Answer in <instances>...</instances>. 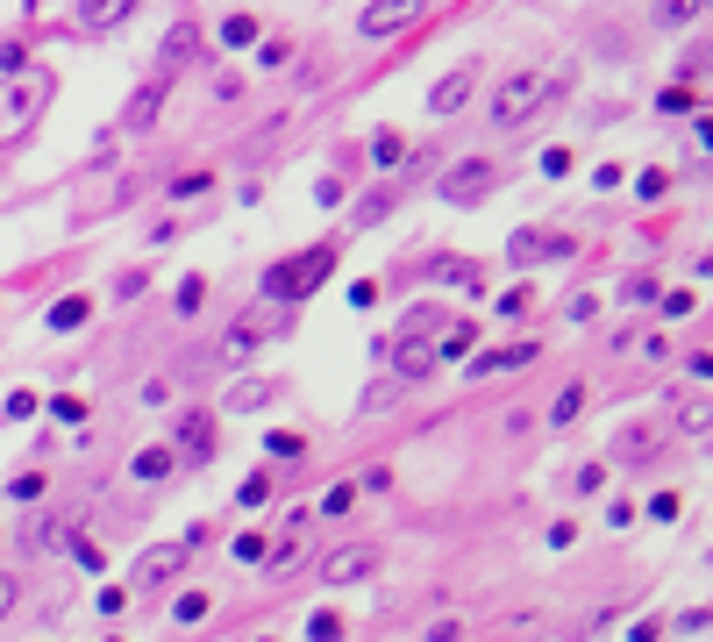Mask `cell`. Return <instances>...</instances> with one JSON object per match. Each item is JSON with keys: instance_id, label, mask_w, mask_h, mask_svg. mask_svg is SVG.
<instances>
[{"instance_id": "obj_1", "label": "cell", "mask_w": 713, "mask_h": 642, "mask_svg": "<svg viewBox=\"0 0 713 642\" xmlns=\"http://www.w3.org/2000/svg\"><path fill=\"white\" fill-rule=\"evenodd\" d=\"M542 100H557V79H542V72H507V79L493 86V129H521L528 115H536Z\"/></svg>"}, {"instance_id": "obj_2", "label": "cell", "mask_w": 713, "mask_h": 642, "mask_svg": "<svg viewBox=\"0 0 713 642\" xmlns=\"http://www.w3.org/2000/svg\"><path fill=\"white\" fill-rule=\"evenodd\" d=\"M328 271H336V250H328V243H314V250L293 257V265H271L264 271V300H300V293H314Z\"/></svg>"}, {"instance_id": "obj_3", "label": "cell", "mask_w": 713, "mask_h": 642, "mask_svg": "<svg viewBox=\"0 0 713 642\" xmlns=\"http://www.w3.org/2000/svg\"><path fill=\"white\" fill-rule=\"evenodd\" d=\"M51 107V72H29V79H14L8 94H0V143H14V136L36 129V115Z\"/></svg>"}, {"instance_id": "obj_4", "label": "cell", "mask_w": 713, "mask_h": 642, "mask_svg": "<svg viewBox=\"0 0 713 642\" xmlns=\"http://www.w3.org/2000/svg\"><path fill=\"white\" fill-rule=\"evenodd\" d=\"M414 22H429V0H364L357 36L364 43H392V36H407Z\"/></svg>"}, {"instance_id": "obj_5", "label": "cell", "mask_w": 713, "mask_h": 642, "mask_svg": "<svg viewBox=\"0 0 713 642\" xmlns=\"http://www.w3.org/2000/svg\"><path fill=\"white\" fill-rule=\"evenodd\" d=\"M671 442H678L671 421H620L614 428V457H620V464H657Z\"/></svg>"}, {"instance_id": "obj_6", "label": "cell", "mask_w": 713, "mask_h": 642, "mask_svg": "<svg viewBox=\"0 0 713 642\" xmlns=\"http://www.w3.org/2000/svg\"><path fill=\"white\" fill-rule=\"evenodd\" d=\"M378 571V543L364 535V543H336L322 557V586H357V578H371Z\"/></svg>"}, {"instance_id": "obj_7", "label": "cell", "mask_w": 713, "mask_h": 642, "mask_svg": "<svg viewBox=\"0 0 713 642\" xmlns=\"http://www.w3.org/2000/svg\"><path fill=\"white\" fill-rule=\"evenodd\" d=\"M493 186H499L493 158H464L457 172L443 179V201H450V207H478V201H485V193H493Z\"/></svg>"}, {"instance_id": "obj_8", "label": "cell", "mask_w": 713, "mask_h": 642, "mask_svg": "<svg viewBox=\"0 0 713 642\" xmlns=\"http://www.w3.org/2000/svg\"><path fill=\"white\" fill-rule=\"evenodd\" d=\"M186 557H193V543H158V549H143V557H136V592L172 586V578L186 571Z\"/></svg>"}, {"instance_id": "obj_9", "label": "cell", "mask_w": 713, "mask_h": 642, "mask_svg": "<svg viewBox=\"0 0 713 642\" xmlns=\"http://www.w3.org/2000/svg\"><path fill=\"white\" fill-rule=\"evenodd\" d=\"M193 57H201V29H193V22L164 29V43H158V79H172V72H186Z\"/></svg>"}, {"instance_id": "obj_10", "label": "cell", "mask_w": 713, "mask_h": 642, "mask_svg": "<svg viewBox=\"0 0 713 642\" xmlns=\"http://www.w3.org/2000/svg\"><path fill=\"white\" fill-rule=\"evenodd\" d=\"M257 343H264V321H257V314H242L236 329L215 343V364H250V357H257Z\"/></svg>"}, {"instance_id": "obj_11", "label": "cell", "mask_w": 713, "mask_h": 642, "mask_svg": "<svg viewBox=\"0 0 713 642\" xmlns=\"http://www.w3.org/2000/svg\"><path fill=\"white\" fill-rule=\"evenodd\" d=\"M215 421H207V415H179V428H172V450L179 457H201V464H207V457H215Z\"/></svg>"}, {"instance_id": "obj_12", "label": "cell", "mask_w": 713, "mask_h": 642, "mask_svg": "<svg viewBox=\"0 0 713 642\" xmlns=\"http://www.w3.org/2000/svg\"><path fill=\"white\" fill-rule=\"evenodd\" d=\"M392 372H400L407 386H414V378H429L435 372V343H429V335H400V343H392Z\"/></svg>"}, {"instance_id": "obj_13", "label": "cell", "mask_w": 713, "mask_h": 642, "mask_svg": "<svg viewBox=\"0 0 713 642\" xmlns=\"http://www.w3.org/2000/svg\"><path fill=\"white\" fill-rule=\"evenodd\" d=\"M472 94H478V65H457V72H450V79L429 94V115H457Z\"/></svg>"}, {"instance_id": "obj_14", "label": "cell", "mask_w": 713, "mask_h": 642, "mask_svg": "<svg viewBox=\"0 0 713 642\" xmlns=\"http://www.w3.org/2000/svg\"><path fill=\"white\" fill-rule=\"evenodd\" d=\"M671 436L706 442V436H713V407H706V400H678V407H671Z\"/></svg>"}, {"instance_id": "obj_15", "label": "cell", "mask_w": 713, "mask_h": 642, "mask_svg": "<svg viewBox=\"0 0 713 642\" xmlns=\"http://www.w3.org/2000/svg\"><path fill=\"white\" fill-rule=\"evenodd\" d=\"M164 86H172V79H150L143 94L129 100V115H121V136H129V129H150V121H158V107H164Z\"/></svg>"}, {"instance_id": "obj_16", "label": "cell", "mask_w": 713, "mask_h": 642, "mask_svg": "<svg viewBox=\"0 0 713 642\" xmlns=\"http://www.w3.org/2000/svg\"><path fill=\"white\" fill-rule=\"evenodd\" d=\"M129 14H136V0H79V29H115Z\"/></svg>"}, {"instance_id": "obj_17", "label": "cell", "mask_w": 713, "mask_h": 642, "mask_svg": "<svg viewBox=\"0 0 713 642\" xmlns=\"http://www.w3.org/2000/svg\"><path fill=\"white\" fill-rule=\"evenodd\" d=\"M528 357H536V343H514V350H485V357L472 364V372H478V378H485V372H521Z\"/></svg>"}, {"instance_id": "obj_18", "label": "cell", "mask_w": 713, "mask_h": 642, "mask_svg": "<svg viewBox=\"0 0 713 642\" xmlns=\"http://www.w3.org/2000/svg\"><path fill=\"white\" fill-rule=\"evenodd\" d=\"M579 415H585V386H579V378H571V386H564V393H557V400H550V428H571Z\"/></svg>"}, {"instance_id": "obj_19", "label": "cell", "mask_w": 713, "mask_h": 642, "mask_svg": "<svg viewBox=\"0 0 713 642\" xmlns=\"http://www.w3.org/2000/svg\"><path fill=\"white\" fill-rule=\"evenodd\" d=\"M65 535H72V514H51V522H36V528L22 535V543H29V549H57Z\"/></svg>"}, {"instance_id": "obj_20", "label": "cell", "mask_w": 713, "mask_h": 642, "mask_svg": "<svg viewBox=\"0 0 713 642\" xmlns=\"http://www.w3.org/2000/svg\"><path fill=\"white\" fill-rule=\"evenodd\" d=\"M507 257H514V265H521V271H528V265H536V257H550V243H542V236H536V228H521V236H514V243H507Z\"/></svg>"}, {"instance_id": "obj_21", "label": "cell", "mask_w": 713, "mask_h": 642, "mask_svg": "<svg viewBox=\"0 0 713 642\" xmlns=\"http://www.w3.org/2000/svg\"><path fill=\"white\" fill-rule=\"evenodd\" d=\"M86 314H94V300H86V293H72V300H57V308H51V329H79Z\"/></svg>"}, {"instance_id": "obj_22", "label": "cell", "mask_w": 713, "mask_h": 642, "mask_svg": "<svg viewBox=\"0 0 713 642\" xmlns=\"http://www.w3.org/2000/svg\"><path fill=\"white\" fill-rule=\"evenodd\" d=\"M271 393H279V386H271V378H236V393H229V407H264V400H271Z\"/></svg>"}, {"instance_id": "obj_23", "label": "cell", "mask_w": 713, "mask_h": 642, "mask_svg": "<svg viewBox=\"0 0 713 642\" xmlns=\"http://www.w3.org/2000/svg\"><path fill=\"white\" fill-rule=\"evenodd\" d=\"M172 457H179V450H136V479H150V485H158L164 471H172Z\"/></svg>"}, {"instance_id": "obj_24", "label": "cell", "mask_w": 713, "mask_h": 642, "mask_svg": "<svg viewBox=\"0 0 713 642\" xmlns=\"http://www.w3.org/2000/svg\"><path fill=\"white\" fill-rule=\"evenodd\" d=\"M620 300H628V308H649V300H657V271H635V279L620 286Z\"/></svg>"}, {"instance_id": "obj_25", "label": "cell", "mask_w": 713, "mask_h": 642, "mask_svg": "<svg viewBox=\"0 0 713 642\" xmlns=\"http://www.w3.org/2000/svg\"><path fill=\"white\" fill-rule=\"evenodd\" d=\"M386 214H392V193H371V201H357V228L386 222Z\"/></svg>"}, {"instance_id": "obj_26", "label": "cell", "mask_w": 713, "mask_h": 642, "mask_svg": "<svg viewBox=\"0 0 713 642\" xmlns=\"http://www.w3.org/2000/svg\"><path fill=\"white\" fill-rule=\"evenodd\" d=\"M700 8H706V0H663V29H685Z\"/></svg>"}, {"instance_id": "obj_27", "label": "cell", "mask_w": 713, "mask_h": 642, "mask_svg": "<svg viewBox=\"0 0 713 642\" xmlns=\"http://www.w3.org/2000/svg\"><path fill=\"white\" fill-rule=\"evenodd\" d=\"M435 279H443V286H472V279H478V271H472V265H464V257H443V265H435Z\"/></svg>"}, {"instance_id": "obj_28", "label": "cell", "mask_w": 713, "mask_h": 642, "mask_svg": "<svg viewBox=\"0 0 713 642\" xmlns=\"http://www.w3.org/2000/svg\"><path fill=\"white\" fill-rule=\"evenodd\" d=\"M371 150H378V164H392V158H407V136H400V129H378Z\"/></svg>"}, {"instance_id": "obj_29", "label": "cell", "mask_w": 713, "mask_h": 642, "mask_svg": "<svg viewBox=\"0 0 713 642\" xmlns=\"http://www.w3.org/2000/svg\"><path fill=\"white\" fill-rule=\"evenodd\" d=\"M207 300V279H179V314H201Z\"/></svg>"}, {"instance_id": "obj_30", "label": "cell", "mask_w": 713, "mask_h": 642, "mask_svg": "<svg viewBox=\"0 0 713 642\" xmlns=\"http://www.w3.org/2000/svg\"><path fill=\"white\" fill-rule=\"evenodd\" d=\"M635 193H642V201H663V193H671V172H642V179H635Z\"/></svg>"}, {"instance_id": "obj_31", "label": "cell", "mask_w": 713, "mask_h": 642, "mask_svg": "<svg viewBox=\"0 0 713 642\" xmlns=\"http://www.w3.org/2000/svg\"><path fill=\"white\" fill-rule=\"evenodd\" d=\"M250 36H257L250 14H229V22H222V43H250Z\"/></svg>"}, {"instance_id": "obj_32", "label": "cell", "mask_w": 713, "mask_h": 642, "mask_svg": "<svg viewBox=\"0 0 713 642\" xmlns=\"http://www.w3.org/2000/svg\"><path fill=\"white\" fill-rule=\"evenodd\" d=\"M464 350H472V321H457V329L443 335V357H464Z\"/></svg>"}, {"instance_id": "obj_33", "label": "cell", "mask_w": 713, "mask_h": 642, "mask_svg": "<svg viewBox=\"0 0 713 642\" xmlns=\"http://www.w3.org/2000/svg\"><path fill=\"white\" fill-rule=\"evenodd\" d=\"M307 635H314V642H336V635H343V621H336V614H314V621H307Z\"/></svg>"}, {"instance_id": "obj_34", "label": "cell", "mask_w": 713, "mask_h": 642, "mask_svg": "<svg viewBox=\"0 0 713 642\" xmlns=\"http://www.w3.org/2000/svg\"><path fill=\"white\" fill-rule=\"evenodd\" d=\"M357 500V485H328V500H322V514H343Z\"/></svg>"}, {"instance_id": "obj_35", "label": "cell", "mask_w": 713, "mask_h": 642, "mask_svg": "<svg viewBox=\"0 0 713 642\" xmlns=\"http://www.w3.org/2000/svg\"><path fill=\"white\" fill-rule=\"evenodd\" d=\"M236 500H242V507H264V500H271V479H250V485H242Z\"/></svg>"}, {"instance_id": "obj_36", "label": "cell", "mask_w": 713, "mask_h": 642, "mask_svg": "<svg viewBox=\"0 0 713 642\" xmlns=\"http://www.w3.org/2000/svg\"><path fill=\"white\" fill-rule=\"evenodd\" d=\"M14 600H22V586H14V578H8V571H0V621H8V614H14Z\"/></svg>"}, {"instance_id": "obj_37", "label": "cell", "mask_w": 713, "mask_h": 642, "mask_svg": "<svg viewBox=\"0 0 713 642\" xmlns=\"http://www.w3.org/2000/svg\"><path fill=\"white\" fill-rule=\"evenodd\" d=\"M429 642H464V621H435V629H429Z\"/></svg>"}, {"instance_id": "obj_38", "label": "cell", "mask_w": 713, "mask_h": 642, "mask_svg": "<svg viewBox=\"0 0 713 642\" xmlns=\"http://www.w3.org/2000/svg\"><path fill=\"white\" fill-rule=\"evenodd\" d=\"M692 143H700V150H713V115H700V121H692Z\"/></svg>"}, {"instance_id": "obj_39", "label": "cell", "mask_w": 713, "mask_h": 642, "mask_svg": "<svg viewBox=\"0 0 713 642\" xmlns=\"http://www.w3.org/2000/svg\"><path fill=\"white\" fill-rule=\"evenodd\" d=\"M700 271H706V279H713V257H706V265H700Z\"/></svg>"}, {"instance_id": "obj_40", "label": "cell", "mask_w": 713, "mask_h": 642, "mask_svg": "<svg viewBox=\"0 0 713 642\" xmlns=\"http://www.w3.org/2000/svg\"><path fill=\"white\" fill-rule=\"evenodd\" d=\"M706 8H713V0H706Z\"/></svg>"}]
</instances>
